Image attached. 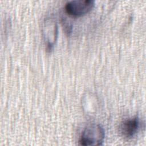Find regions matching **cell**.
Masks as SVG:
<instances>
[{"mask_svg":"<svg viewBox=\"0 0 146 146\" xmlns=\"http://www.w3.org/2000/svg\"><path fill=\"white\" fill-rule=\"evenodd\" d=\"M105 137L103 127L99 124L93 123L87 126L83 131L79 140L82 145H102Z\"/></svg>","mask_w":146,"mask_h":146,"instance_id":"1","label":"cell"},{"mask_svg":"<svg viewBox=\"0 0 146 146\" xmlns=\"http://www.w3.org/2000/svg\"><path fill=\"white\" fill-rule=\"evenodd\" d=\"M94 5V0H72L66 3L64 8L68 14L76 17L88 13Z\"/></svg>","mask_w":146,"mask_h":146,"instance_id":"2","label":"cell"},{"mask_svg":"<svg viewBox=\"0 0 146 146\" xmlns=\"http://www.w3.org/2000/svg\"><path fill=\"white\" fill-rule=\"evenodd\" d=\"M58 25L55 20L48 18L45 19L43 27V35L46 48L51 51L58 38Z\"/></svg>","mask_w":146,"mask_h":146,"instance_id":"3","label":"cell"},{"mask_svg":"<svg viewBox=\"0 0 146 146\" xmlns=\"http://www.w3.org/2000/svg\"><path fill=\"white\" fill-rule=\"evenodd\" d=\"M140 121L138 116H135L124 120L120 126L122 135L127 138L133 137L139 131Z\"/></svg>","mask_w":146,"mask_h":146,"instance_id":"4","label":"cell"}]
</instances>
